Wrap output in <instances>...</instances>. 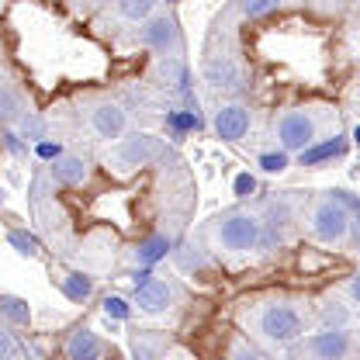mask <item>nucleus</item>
Returning <instances> with one entry per match:
<instances>
[{"instance_id":"1","label":"nucleus","mask_w":360,"mask_h":360,"mask_svg":"<svg viewBox=\"0 0 360 360\" xmlns=\"http://www.w3.org/2000/svg\"><path fill=\"white\" fill-rule=\"evenodd\" d=\"M243 326L267 347H291L305 336L309 309L295 298H264L243 309Z\"/></svg>"},{"instance_id":"2","label":"nucleus","mask_w":360,"mask_h":360,"mask_svg":"<svg viewBox=\"0 0 360 360\" xmlns=\"http://www.w3.org/2000/svg\"><path fill=\"white\" fill-rule=\"evenodd\" d=\"M326 125V108H288L277 122H274V139L281 146V153H302L319 142Z\"/></svg>"},{"instance_id":"3","label":"nucleus","mask_w":360,"mask_h":360,"mask_svg":"<svg viewBox=\"0 0 360 360\" xmlns=\"http://www.w3.org/2000/svg\"><path fill=\"white\" fill-rule=\"evenodd\" d=\"M212 243L222 253H250L260 243V215L250 208H229L212 222Z\"/></svg>"},{"instance_id":"4","label":"nucleus","mask_w":360,"mask_h":360,"mask_svg":"<svg viewBox=\"0 0 360 360\" xmlns=\"http://www.w3.org/2000/svg\"><path fill=\"white\" fill-rule=\"evenodd\" d=\"M350 232H354V212L343 208L336 198L319 194L309 205V236L319 246H340L350 239Z\"/></svg>"},{"instance_id":"5","label":"nucleus","mask_w":360,"mask_h":360,"mask_svg":"<svg viewBox=\"0 0 360 360\" xmlns=\"http://www.w3.org/2000/svg\"><path fill=\"white\" fill-rule=\"evenodd\" d=\"M163 153V139L153 132H132L125 139H115L111 153H108V163L118 170V174H132V170H142L149 163H156Z\"/></svg>"},{"instance_id":"6","label":"nucleus","mask_w":360,"mask_h":360,"mask_svg":"<svg viewBox=\"0 0 360 360\" xmlns=\"http://www.w3.org/2000/svg\"><path fill=\"white\" fill-rule=\"evenodd\" d=\"M298 357L302 360H357V333H354V326L312 333V336L302 340Z\"/></svg>"},{"instance_id":"7","label":"nucleus","mask_w":360,"mask_h":360,"mask_svg":"<svg viewBox=\"0 0 360 360\" xmlns=\"http://www.w3.org/2000/svg\"><path fill=\"white\" fill-rule=\"evenodd\" d=\"M139 42L146 45L149 52H156V56L177 59L180 52H184V32H180L177 18L170 11H153L139 25Z\"/></svg>"},{"instance_id":"8","label":"nucleus","mask_w":360,"mask_h":360,"mask_svg":"<svg viewBox=\"0 0 360 360\" xmlns=\"http://www.w3.org/2000/svg\"><path fill=\"white\" fill-rule=\"evenodd\" d=\"M87 125H90V132L97 135V139L115 142V139H122V135L129 132V111H125L115 97H101V101H94V104H90Z\"/></svg>"},{"instance_id":"9","label":"nucleus","mask_w":360,"mask_h":360,"mask_svg":"<svg viewBox=\"0 0 360 360\" xmlns=\"http://www.w3.org/2000/svg\"><path fill=\"white\" fill-rule=\"evenodd\" d=\"M291 225H295V212L288 201H270L260 215V243L264 250H274V246H284L288 236H291Z\"/></svg>"},{"instance_id":"10","label":"nucleus","mask_w":360,"mask_h":360,"mask_svg":"<svg viewBox=\"0 0 360 360\" xmlns=\"http://www.w3.org/2000/svg\"><path fill=\"white\" fill-rule=\"evenodd\" d=\"M177 302V288L170 281H160V277H146L135 284V309L146 315H163L174 309Z\"/></svg>"},{"instance_id":"11","label":"nucleus","mask_w":360,"mask_h":360,"mask_svg":"<svg viewBox=\"0 0 360 360\" xmlns=\"http://www.w3.org/2000/svg\"><path fill=\"white\" fill-rule=\"evenodd\" d=\"M212 125H215V135H219L222 142H243L246 132H250V125H253V111H250L246 104L232 101V104H222V108L215 111Z\"/></svg>"},{"instance_id":"12","label":"nucleus","mask_w":360,"mask_h":360,"mask_svg":"<svg viewBox=\"0 0 360 360\" xmlns=\"http://www.w3.org/2000/svg\"><path fill=\"white\" fill-rule=\"evenodd\" d=\"M201 77H205V84H208L212 90H239V87H246V73H243V66H239L232 56H212V59L205 63Z\"/></svg>"},{"instance_id":"13","label":"nucleus","mask_w":360,"mask_h":360,"mask_svg":"<svg viewBox=\"0 0 360 360\" xmlns=\"http://www.w3.org/2000/svg\"><path fill=\"white\" fill-rule=\"evenodd\" d=\"M49 174H52L56 184H63V187H80V184L90 180V160L87 156H77V153H66V156H59V160L52 163Z\"/></svg>"},{"instance_id":"14","label":"nucleus","mask_w":360,"mask_h":360,"mask_svg":"<svg viewBox=\"0 0 360 360\" xmlns=\"http://www.w3.org/2000/svg\"><path fill=\"white\" fill-rule=\"evenodd\" d=\"M104 357V343L94 329H77L66 340V360H101Z\"/></svg>"},{"instance_id":"15","label":"nucleus","mask_w":360,"mask_h":360,"mask_svg":"<svg viewBox=\"0 0 360 360\" xmlns=\"http://www.w3.org/2000/svg\"><path fill=\"white\" fill-rule=\"evenodd\" d=\"M25 115H28V104H25L21 90L11 87V84H0V122L4 125H18Z\"/></svg>"},{"instance_id":"16","label":"nucleus","mask_w":360,"mask_h":360,"mask_svg":"<svg viewBox=\"0 0 360 360\" xmlns=\"http://www.w3.org/2000/svg\"><path fill=\"white\" fill-rule=\"evenodd\" d=\"M167 253H170V236H163V232H156V236H149L146 243H139V246H135V260H139L142 267H149V264L163 260Z\"/></svg>"},{"instance_id":"17","label":"nucleus","mask_w":360,"mask_h":360,"mask_svg":"<svg viewBox=\"0 0 360 360\" xmlns=\"http://www.w3.org/2000/svg\"><path fill=\"white\" fill-rule=\"evenodd\" d=\"M343 153H347V142H343V139L336 135L333 142H322V146H309V149H302L298 156H302V167H319L322 160H329V156L336 160V156H343Z\"/></svg>"},{"instance_id":"18","label":"nucleus","mask_w":360,"mask_h":360,"mask_svg":"<svg viewBox=\"0 0 360 360\" xmlns=\"http://www.w3.org/2000/svg\"><path fill=\"white\" fill-rule=\"evenodd\" d=\"M0 319H7L11 326H28L32 322V305L18 295H0Z\"/></svg>"},{"instance_id":"19","label":"nucleus","mask_w":360,"mask_h":360,"mask_svg":"<svg viewBox=\"0 0 360 360\" xmlns=\"http://www.w3.org/2000/svg\"><path fill=\"white\" fill-rule=\"evenodd\" d=\"M156 4H160V0H115L118 18H122V21H132V25H142V21L156 11Z\"/></svg>"},{"instance_id":"20","label":"nucleus","mask_w":360,"mask_h":360,"mask_svg":"<svg viewBox=\"0 0 360 360\" xmlns=\"http://www.w3.org/2000/svg\"><path fill=\"white\" fill-rule=\"evenodd\" d=\"M319 315H322L326 329H347V326L354 322V309H350V305H343V302H336V298H333V302H326Z\"/></svg>"},{"instance_id":"21","label":"nucleus","mask_w":360,"mask_h":360,"mask_svg":"<svg viewBox=\"0 0 360 360\" xmlns=\"http://www.w3.org/2000/svg\"><path fill=\"white\" fill-rule=\"evenodd\" d=\"M63 291H66L73 302H84V298H90V291H94V281H90L87 274H70V277L63 281Z\"/></svg>"},{"instance_id":"22","label":"nucleus","mask_w":360,"mask_h":360,"mask_svg":"<svg viewBox=\"0 0 360 360\" xmlns=\"http://www.w3.org/2000/svg\"><path fill=\"white\" fill-rule=\"evenodd\" d=\"M239 7H243V14H246L250 21H257V18H267V14H274V11L281 7V0H243Z\"/></svg>"},{"instance_id":"23","label":"nucleus","mask_w":360,"mask_h":360,"mask_svg":"<svg viewBox=\"0 0 360 360\" xmlns=\"http://www.w3.org/2000/svg\"><path fill=\"white\" fill-rule=\"evenodd\" d=\"M7 239H11V246H18L21 257H39V243H35L32 236H25V232H11Z\"/></svg>"},{"instance_id":"24","label":"nucleus","mask_w":360,"mask_h":360,"mask_svg":"<svg viewBox=\"0 0 360 360\" xmlns=\"http://www.w3.org/2000/svg\"><path fill=\"white\" fill-rule=\"evenodd\" d=\"M0 360H21V347L7 329H0Z\"/></svg>"},{"instance_id":"25","label":"nucleus","mask_w":360,"mask_h":360,"mask_svg":"<svg viewBox=\"0 0 360 360\" xmlns=\"http://www.w3.org/2000/svg\"><path fill=\"white\" fill-rule=\"evenodd\" d=\"M232 360H264V357H260L250 343H243V340H239V343L232 347Z\"/></svg>"},{"instance_id":"26","label":"nucleus","mask_w":360,"mask_h":360,"mask_svg":"<svg viewBox=\"0 0 360 360\" xmlns=\"http://www.w3.org/2000/svg\"><path fill=\"white\" fill-rule=\"evenodd\" d=\"M284 163H288V153H277V156H264V170H270V174H281V170H284Z\"/></svg>"},{"instance_id":"27","label":"nucleus","mask_w":360,"mask_h":360,"mask_svg":"<svg viewBox=\"0 0 360 360\" xmlns=\"http://www.w3.org/2000/svg\"><path fill=\"white\" fill-rule=\"evenodd\" d=\"M104 312L115 315V319H125L129 309H125V302H122V298H108V302H104Z\"/></svg>"},{"instance_id":"28","label":"nucleus","mask_w":360,"mask_h":360,"mask_svg":"<svg viewBox=\"0 0 360 360\" xmlns=\"http://www.w3.org/2000/svg\"><path fill=\"white\" fill-rule=\"evenodd\" d=\"M177 260H180V267H184V270L201 267V257H198V253H191L187 246H184V250H180V253H177Z\"/></svg>"},{"instance_id":"29","label":"nucleus","mask_w":360,"mask_h":360,"mask_svg":"<svg viewBox=\"0 0 360 360\" xmlns=\"http://www.w3.org/2000/svg\"><path fill=\"white\" fill-rule=\"evenodd\" d=\"M108 4H115V0H77L80 11H97V7H108Z\"/></svg>"},{"instance_id":"30","label":"nucleus","mask_w":360,"mask_h":360,"mask_svg":"<svg viewBox=\"0 0 360 360\" xmlns=\"http://www.w3.org/2000/svg\"><path fill=\"white\" fill-rule=\"evenodd\" d=\"M236 187H239V194H246V191H253L257 184H253V177H239L236 180Z\"/></svg>"}]
</instances>
